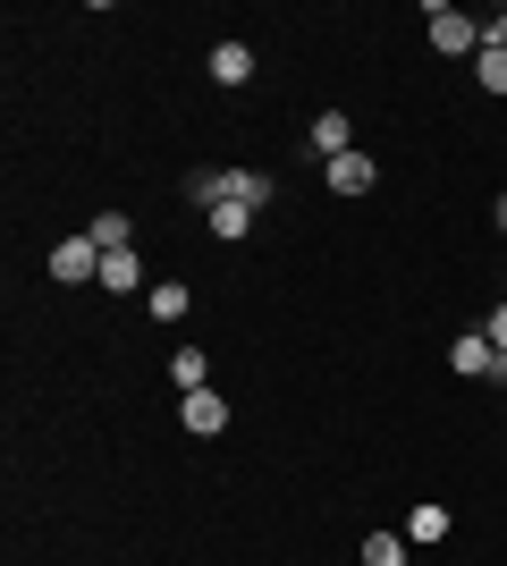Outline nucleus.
I'll return each instance as SVG.
<instances>
[{"mask_svg":"<svg viewBox=\"0 0 507 566\" xmlns=\"http://www.w3.org/2000/svg\"><path fill=\"white\" fill-rule=\"evenodd\" d=\"M187 195L203 203V212H212V203H245V212H263L271 195H279V178H271V169H194Z\"/></svg>","mask_w":507,"mask_h":566,"instance_id":"obj_1","label":"nucleus"},{"mask_svg":"<svg viewBox=\"0 0 507 566\" xmlns=\"http://www.w3.org/2000/svg\"><path fill=\"white\" fill-rule=\"evenodd\" d=\"M51 280H60V287L102 280V245H94V237H60V245H51Z\"/></svg>","mask_w":507,"mask_h":566,"instance_id":"obj_2","label":"nucleus"},{"mask_svg":"<svg viewBox=\"0 0 507 566\" xmlns=\"http://www.w3.org/2000/svg\"><path fill=\"white\" fill-rule=\"evenodd\" d=\"M178 423H187L194 440H220V431H229V398H220V389H187V398H178Z\"/></svg>","mask_w":507,"mask_h":566,"instance_id":"obj_3","label":"nucleus"},{"mask_svg":"<svg viewBox=\"0 0 507 566\" xmlns=\"http://www.w3.org/2000/svg\"><path fill=\"white\" fill-rule=\"evenodd\" d=\"M423 25H432V43L448 51V60H457V51H483V25L465 18V9H448V0H440V9H432Z\"/></svg>","mask_w":507,"mask_h":566,"instance_id":"obj_4","label":"nucleus"},{"mask_svg":"<svg viewBox=\"0 0 507 566\" xmlns=\"http://www.w3.org/2000/svg\"><path fill=\"white\" fill-rule=\"evenodd\" d=\"M490 364H499V347H490V331H465L457 347H448V373H465V380H490Z\"/></svg>","mask_w":507,"mask_h":566,"instance_id":"obj_5","label":"nucleus"},{"mask_svg":"<svg viewBox=\"0 0 507 566\" xmlns=\"http://www.w3.org/2000/svg\"><path fill=\"white\" fill-rule=\"evenodd\" d=\"M314 153H321V161L356 153V127H347V111H314Z\"/></svg>","mask_w":507,"mask_h":566,"instance_id":"obj_6","label":"nucleus"},{"mask_svg":"<svg viewBox=\"0 0 507 566\" xmlns=\"http://www.w3.org/2000/svg\"><path fill=\"white\" fill-rule=\"evenodd\" d=\"M372 178H381V161H363V153H338V161H330L338 195H372Z\"/></svg>","mask_w":507,"mask_h":566,"instance_id":"obj_7","label":"nucleus"},{"mask_svg":"<svg viewBox=\"0 0 507 566\" xmlns=\"http://www.w3.org/2000/svg\"><path fill=\"white\" fill-rule=\"evenodd\" d=\"M203 69H212V85H245V76H254V51H245V43H212Z\"/></svg>","mask_w":507,"mask_h":566,"instance_id":"obj_8","label":"nucleus"},{"mask_svg":"<svg viewBox=\"0 0 507 566\" xmlns=\"http://www.w3.org/2000/svg\"><path fill=\"white\" fill-rule=\"evenodd\" d=\"M169 380H178V398H187V389H212V355L178 347V355H169Z\"/></svg>","mask_w":507,"mask_h":566,"instance_id":"obj_9","label":"nucleus"},{"mask_svg":"<svg viewBox=\"0 0 507 566\" xmlns=\"http://www.w3.org/2000/svg\"><path fill=\"white\" fill-rule=\"evenodd\" d=\"M85 237H94L102 254H127V245H136V220H127V212H102V220H94Z\"/></svg>","mask_w":507,"mask_h":566,"instance_id":"obj_10","label":"nucleus"},{"mask_svg":"<svg viewBox=\"0 0 507 566\" xmlns=\"http://www.w3.org/2000/svg\"><path fill=\"white\" fill-rule=\"evenodd\" d=\"M254 220H263V212H245V203H212V237H220V245L254 237Z\"/></svg>","mask_w":507,"mask_h":566,"instance_id":"obj_11","label":"nucleus"},{"mask_svg":"<svg viewBox=\"0 0 507 566\" xmlns=\"http://www.w3.org/2000/svg\"><path fill=\"white\" fill-rule=\"evenodd\" d=\"M406 542H414V549L448 542V507H414V516H406Z\"/></svg>","mask_w":507,"mask_h":566,"instance_id":"obj_12","label":"nucleus"},{"mask_svg":"<svg viewBox=\"0 0 507 566\" xmlns=\"http://www.w3.org/2000/svg\"><path fill=\"white\" fill-rule=\"evenodd\" d=\"M145 305H152V322H187V305H194V296H187L178 280H161V287L145 296Z\"/></svg>","mask_w":507,"mask_h":566,"instance_id":"obj_13","label":"nucleus"},{"mask_svg":"<svg viewBox=\"0 0 507 566\" xmlns=\"http://www.w3.org/2000/svg\"><path fill=\"white\" fill-rule=\"evenodd\" d=\"M102 287H145V271H136V245H127V254H102Z\"/></svg>","mask_w":507,"mask_h":566,"instance_id":"obj_14","label":"nucleus"},{"mask_svg":"<svg viewBox=\"0 0 507 566\" xmlns=\"http://www.w3.org/2000/svg\"><path fill=\"white\" fill-rule=\"evenodd\" d=\"M406 533H372V542H363V566H406Z\"/></svg>","mask_w":507,"mask_h":566,"instance_id":"obj_15","label":"nucleus"},{"mask_svg":"<svg viewBox=\"0 0 507 566\" xmlns=\"http://www.w3.org/2000/svg\"><path fill=\"white\" fill-rule=\"evenodd\" d=\"M474 76H483V94H507V51L483 43V51H474Z\"/></svg>","mask_w":507,"mask_h":566,"instance_id":"obj_16","label":"nucleus"},{"mask_svg":"<svg viewBox=\"0 0 507 566\" xmlns=\"http://www.w3.org/2000/svg\"><path fill=\"white\" fill-rule=\"evenodd\" d=\"M490 347H499V355H507V305H499V313H490Z\"/></svg>","mask_w":507,"mask_h":566,"instance_id":"obj_17","label":"nucleus"},{"mask_svg":"<svg viewBox=\"0 0 507 566\" xmlns=\"http://www.w3.org/2000/svg\"><path fill=\"white\" fill-rule=\"evenodd\" d=\"M483 43H499V51H507V9H499L490 25H483Z\"/></svg>","mask_w":507,"mask_h":566,"instance_id":"obj_18","label":"nucleus"},{"mask_svg":"<svg viewBox=\"0 0 507 566\" xmlns=\"http://www.w3.org/2000/svg\"><path fill=\"white\" fill-rule=\"evenodd\" d=\"M499 229H507V195H499Z\"/></svg>","mask_w":507,"mask_h":566,"instance_id":"obj_19","label":"nucleus"}]
</instances>
